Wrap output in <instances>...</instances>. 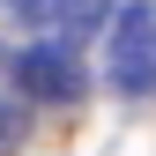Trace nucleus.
I'll list each match as a JSON object with an SVG mask.
<instances>
[{"mask_svg":"<svg viewBox=\"0 0 156 156\" xmlns=\"http://www.w3.org/2000/svg\"><path fill=\"white\" fill-rule=\"evenodd\" d=\"M104 74H112L119 97H149L156 89V8H149V0H126V8L112 15Z\"/></svg>","mask_w":156,"mask_h":156,"instance_id":"1","label":"nucleus"},{"mask_svg":"<svg viewBox=\"0 0 156 156\" xmlns=\"http://www.w3.org/2000/svg\"><path fill=\"white\" fill-rule=\"evenodd\" d=\"M23 82L37 104H82V89H89V74H82V52L67 45L60 30L45 37V45H23Z\"/></svg>","mask_w":156,"mask_h":156,"instance_id":"2","label":"nucleus"},{"mask_svg":"<svg viewBox=\"0 0 156 156\" xmlns=\"http://www.w3.org/2000/svg\"><path fill=\"white\" fill-rule=\"evenodd\" d=\"M15 15H23V23H37V30H89L97 15H104V0H8Z\"/></svg>","mask_w":156,"mask_h":156,"instance_id":"4","label":"nucleus"},{"mask_svg":"<svg viewBox=\"0 0 156 156\" xmlns=\"http://www.w3.org/2000/svg\"><path fill=\"white\" fill-rule=\"evenodd\" d=\"M30 82H23V52H8L0 45V156H15L23 149V126H30Z\"/></svg>","mask_w":156,"mask_h":156,"instance_id":"3","label":"nucleus"}]
</instances>
